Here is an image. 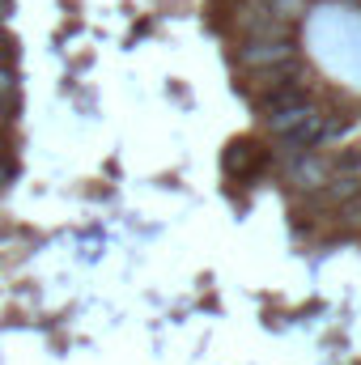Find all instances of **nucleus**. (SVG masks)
I'll return each mask as SVG.
<instances>
[{"label": "nucleus", "instance_id": "12", "mask_svg": "<svg viewBox=\"0 0 361 365\" xmlns=\"http://www.w3.org/2000/svg\"><path fill=\"white\" fill-rule=\"evenodd\" d=\"M0 153H4V145H0Z\"/></svg>", "mask_w": 361, "mask_h": 365}, {"label": "nucleus", "instance_id": "2", "mask_svg": "<svg viewBox=\"0 0 361 365\" xmlns=\"http://www.w3.org/2000/svg\"><path fill=\"white\" fill-rule=\"evenodd\" d=\"M268 162V153L255 145V140H230V149L221 153V166H225V175H255L260 166Z\"/></svg>", "mask_w": 361, "mask_h": 365}, {"label": "nucleus", "instance_id": "4", "mask_svg": "<svg viewBox=\"0 0 361 365\" xmlns=\"http://www.w3.org/2000/svg\"><path fill=\"white\" fill-rule=\"evenodd\" d=\"M293 182L306 187V191L327 187V162H319V158H302V162L293 166Z\"/></svg>", "mask_w": 361, "mask_h": 365}, {"label": "nucleus", "instance_id": "6", "mask_svg": "<svg viewBox=\"0 0 361 365\" xmlns=\"http://www.w3.org/2000/svg\"><path fill=\"white\" fill-rule=\"evenodd\" d=\"M332 187H327V200L332 204H345V200H353V195H361V179H353V175H345V179H327Z\"/></svg>", "mask_w": 361, "mask_h": 365}, {"label": "nucleus", "instance_id": "11", "mask_svg": "<svg viewBox=\"0 0 361 365\" xmlns=\"http://www.w3.org/2000/svg\"><path fill=\"white\" fill-rule=\"evenodd\" d=\"M9 123H13V106L0 98V128H9Z\"/></svg>", "mask_w": 361, "mask_h": 365}, {"label": "nucleus", "instance_id": "3", "mask_svg": "<svg viewBox=\"0 0 361 365\" xmlns=\"http://www.w3.org/2000/svg\"><path fill=\"white\" fill-rule=\"evenodd\" d=\"M319 136H323V115H315V110H310V115H306L289 136H285V145H293V149H315V145H319Z\"/></svg>", "mask_w": 361, "mask_h": 365}, {"label": "nucleus", "instance_id": "1", "mask_svg": "<svg viewBox=\"0 0 361 365\" xmlns=\"http://www.w3.org/2000/svg\"><path fill=\"white\" fill-rule=\"evenodd\" d=\"M289 60H293L289 38H255L238 51V64H247V68H276V64H289Z\"/></svg>", "mask_w": 361, "mask_h": 365}, {"label": "nucleus", "instance_id": "7", "mask_svg": "<svg viewBox=\"0 0 361 365\" xmlns=\"http://www.w3.org/2000/svg\"><path fill=\"white\" fill-rule=\"evenodd\" d=\"M268 9L276 13V17L293 21V17H302V13H306V0H268Z\"/></svg>", "mask_w": 361, "mask_h": 365}, {"label": "nucleus", "instance_id": "9", "mask_svg": "<svg viewBox=\"0 0 361 365\" xmlns=\"http://www.w3.org/2000/svg\"><path fill=\"white\" fill-rule=\"evenodd\" d=\"M13 175H17V162H13L9 153H0V187H4V182L13 179Z\"/></svg>", "mask_w": 361, "mask_h": 365}, {"label": "nucleus", "instance_id": "8", "mask_svg": "<svg viewBox=\"0 0 361 365\" xmlns=\"http://www.w3.org/2000/svg\"><path fill=\"white\" fill-rule=\"evenodd\" d=\"M17 93V73H13V64H0V98L9 102Z\"/></svg>", "mask_w": 361, "mask_h": 365}, {"label": "nucleus", "instance_id": "5", "mask_svg": "<svg viewBox=\"0 0 361 365\" xmlns=\"http://www.w3.org/2000/svg\"><path fill=\"white\" fill-rule=\"evenodd\" d=\"M306 115H310V110H306V102H302V106H285V110H272V115H268L272 136H289V132H293V128H298Z\"/></svg>", "mask_w": 361, "mask_h": 365}, {"label": "nucleus", "instance_id": "10", "mask_svg": "<svg viewBox=\"0 0 361 365\" xmlns=\"http://www.w3.org/2000/svg\"><path fill=\"white\" fill-rule=\"evenodd\" d=\"M340 166H345V170H357V166H361V153H357V149H353V153H345V158H340Z\"/></svg>", "mask_w": 361, "mask_h": 365}]
</instances>
